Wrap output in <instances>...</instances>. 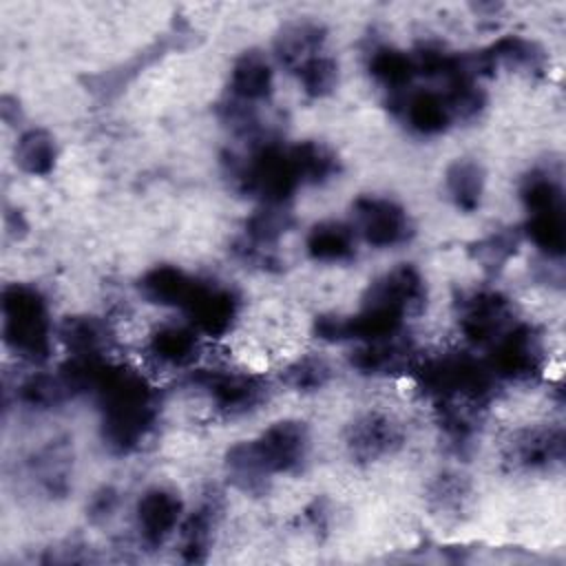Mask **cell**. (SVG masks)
<instances>
[{"label":"cell","mask_w":566,"mask_h":566,"mask_svg":"<svg viewBox=\"0 0 566 566\" xmlns=\"http://www.w3.org/2000/svg\"><path fill=\"white\" fill-rule=\"evenodd\" d=\"M102 411V440L113 453H130L150 436L157 420L155 389L139 371L113 365L95 391Z\"/></svg>","instance_id":"1"},{"label":"cell","mask_w":566,"mask_h":566,"mask_svg":"<svg viewBox=\"0 0 566 566\" xmlns=\"http://www.w3.org/2000/svg\"><path fill=\"white\" fill-rule=\"evenodd\" d=\"M310 451L307 427L298 420H279L263 429L254 440L234 444L226 464L243 489H256L268 478L290 473L303 464Z\"/></svg>","instance_id":"2"},{"label":"cell","mask_w":566,"mask_h":566,"mask_svg":"<svg viewBox=\"0 0 566 566\" xmlns=\"http://www.w3.org/2000/svg\"><path fill=\"white\" fill-rule=\"evenodd\" d=\"M2 336L7 347L27 363H42L53 347V323L42 292L27 283L2 290Z\"/></svg>","instance_id":"3"},{"label":"cell","mask_w":566,"mask_h":566,"mask_svg":"<svg viewBox=\"0 0 566 566\" xmlns=\"http://www.w3.org/2000/svg\"><path fill=\"white\" fill-rule=\"evenodd\" d=\"M232 177L261 206H285L301 184L292 148L276 142H261L232 164Z\"/></svg>","instance_id":"4"},{"label":"cell","mask_w":566,"mask_h":566,"mask_svg":"<svg viewBox=\"0 0 566 566\" xmlns=\"http://www.w3.org/2000/svg\"><path fill=\"white\" fill-rule=\"evenodd\" d=\"M190 385L197 387L221 416H245L268 400V380L254 371L195 369Z\"/></svg>","instance_id":"5"},{"label":"cell","mask_w":566,"mask_h":566,"mask_svg":"<svg viewBox=\"0 0 566 566\" xmlns=\"http://www.w3.org/2000/svg\"><path fill=\"white\" fill-rule=\"evenodd\" d=\"M354 210V230L365 243L374 248H394L409 239L411 219L407 210L389 199L378 195L358 197L352 206Z\"/></svg>","instance_id":"6"},{"label":"cell","mask_w":566,"mask_h":566,"mask_svg":"<svg viewBox=\"0 0 566 566\" xmlns=\"http://www.w3.org/2000/svg\"><path fill=\"white\" fill-rule=\"evenodd\" d=\"M239 310L241 301L232 287L199 279L197 290L181 312L186 314V323L192 325L201 338H221L234 327Z\"/></svg>","instance_id":"7"},{"label":"cell","mask_w":566,"mask_h":566,"mask_svg":"<svg viewBox=\"0 0 566 566\" xmlns=\"http://www.w3.org/2000/svg\"><path fill=\"white\" fill-rule=\"evenodd\" d=\"M484 363L495 378H528L544 365L542 338L533 327L513 323L493 345H489V360Z\"/></svg>","instance_id":"8"},{"label":"cell","mask_w":566,"mask_h":566,"mask_svg":"<svg viewBox=\"0 0 566 566\" xmlns=\"http://www.w3.org/2000/svg\"><path fill=\"white\" fill-rule=\"evenodd\" d=\"M458 325L469 343L489 347L513 325V307L504 294L478 290L460 301Z\"/></svg>","instance_id":"9"},{"label":"cell","mask_w":566,"mask_h":566,"mask_svg":"<svg viewBox=\"0 0 566 566\" xmlns=\"http://www.w3.org/2000/svg\"><path fill=\"white\" fill-rule=\"evenodd\" d=\"M184 522V504L181 497L166 489V486H153L146 489L137 504H135V526L139 533V539L157 548L170 539Z\"/></svg>","instance_id":"10"},{"label":"cell","mask_w":566,"mask_h":566,"mask_svg":"<svg viewBox=\"0 0 566 566\" xmlns=\"http://www.w3.org/2000/svg\"><path fill=\"white\" fill-rule=\"evenodd\" d=\"M365 301L385 305L407 318L422 310L427 301V285L418 268L400 263L371 283Z\"/></svg>","instance_id":"11"},{"label":"cell","mask_w":566,"mask_h":566,"mask_svg":"<svg viewBox=\"0 0 566 566\" xmlns=\"http://www.w3.org/2000/svg\"><path fill=\"white\" fill-rule=\"evenodd\" d=\"M402 444L400 424L387 413H365L352 422L347 447L356 460L371 462L391 455Z\"/></svg>","instance_id":"12"},{"label":"cell","mask_w":566,"mask_h":566,"mask_svg":"<svg viewBox=\"0 0 566 566\" xmlns=\"http://www.w3.org/2000/svg\"><path fill=\"white\" fill-rule=\"evenodd\" d=\"M416 349L405 334L358 343L352 352L349 363L356 371L367 376H389V374H405L411 371L416 365Z\"/></svg>","instance_id":"13"},{"label":"cell","mask_w":566,"mask_h":566,"mask_svg":"<svg viewBox=\"0 0 566 566\" xmlns=\"http://www.w3.org/2000/svg\"><path fill=\"white\" fill-rule=\"evenodd\" d=\"M150 358L168 369H186L201 354V336L188 323H164L148 336Z\"/></svg>","instance_id":"14"},{"label":"cell","mask_w":566,"mask_h":566,"mask_svg":"<svg viewBox=\"0 0 566 566\" xmlns=\"http://www.w3.org/2000/svg\"><path fill=\"white\" fill-rule=\"evenodd\" d=\"M274 86V71L270 60L259 51L241 53L230 71L232 102L256 106L268 99Z\"/></svg>","instance_id":"15"},{"label":"cell","mask_w":566,"mask_h":566,"mask_svg":"<svg viewBox=\"0 0 566 566\" xmlns=\"http://www.w3.org/2000/svg\"><path fill=\"white\" fill-rule=\"evenodd\" d=\"M199 279L177 265H155L139 279V294L155 305L184 310Z\"/></svg>","instance_id":"16"},{"label":"cell","mask_w":566,"mask_h":566,"mask_svg":"<svg viewBox=\"0 0 566 566\" xmlns=\"http://www.w3.org/2000/svg\"><path fill=\"white\" fill-rule=\"evenodd\" d=\"M564 455V436L559 429H526L520 431L509 444V460L526 471L548 469Z\"/></svg>","instance_id":"17"},{"label":"cell","mask_w":566,"mask_h":566,"mask_svg":"<svg viewBox=\"0 0 566 566\" xmlns=\"http://www.w3.org/2000/svg\"><path fill=\"white\" fill-rule=\"evenodd\" d=\"M356 230L343 221H318L305 237L307 254L318 263H343L356 254Z\"/></svg>","instance_id":"18"},{"label":"cell","mask_w":566,"mask_h":566,"mask_svg":"<svg viewBox=\"0 0 566 566\" xmlns=\"http://www.w3.org/2000/svg\"><path fill=\"white\" fill-rule=\"evenodd\" d=\"M400 102L405 122L420 135H440L453 122V113L438 91H407V95H400Z\"/></svg>","instance_id":"19"},{"label":"cell","mask_w":566,"mask_h":566,"mask_svg":"<svg viewBox=\"0 0 566 566\" xmlns=\"http://www.w3.org/2000/svg\"><path fill=\"white\" fill-rule=\"evenodd\" d=\"M323 44H325L323 27L316 22L303 20V22L287 24L279 33L274 51H276V60L294 73L301 64L323 53Z\"/></svg>","instance_id":"20"},{"label":"cell","mask_w":566,"mask_h":566,"mask_svg":"<svg viewBox=\"0 0 566 566\" xmlns=\"http://www.w3.org/2000/svg\"><path fill=\"white\" fill-rule=\"evenodd\" d=\"M369 75L389 93H394L396 97L405 95V88L409 91L411 80L418 75L416 73V64H413V55L394 49V46H378L369 53V62H367Z\"/></svg>","instance_id":"21"},{"label":"cell","mask_w":566,"mask_h":566,"mask_svg":"<svg viewBox=\"0 0 566 566\" xmlns=\"http://www.w3.org/2000/svg\"><path fill=\"white\" fill-rule=\"evenodd\" d=\"M57 338L69 349V356H88V354H106L108 347V325L95 316H71L60 329Z\"/></svg>","instance_id":"22"},{"label":"cell","mask_w":566,"mask_h":566,"mask_svg":"<svg viewBox=\"0 0 566 566\" xmlns=\"http://www.w3.org/2000/svg\"><path fill=\"white\" fill-rule=\"evenodd\" d=\"M444 186L455 208L473 212L482 203L484 195V170L473 159H458L444 172Z\"/></svg>","instance_id":"23"},{"label":"cell","mask_w":566,"mask_h":566,"mask_svg":"<svg viewBox=\"0 0 566 566\" xmlns=\"http://www.w3.org/2000/svg\"><path fill=\"white\" fill-rule=\"evenodd\" d=\"M57 161V146L51 133L42 128H31L20 135L15 144V164L22 172L33 177H46L53 172Z\"/></svg>","instance_id":"24"},{"label":"cell","mask_w":566,"mask_h":566,"mask_svg":"<svg viewBox=\"0 0 566 566\" xmlns=\"http://www.w3.org/2000/svg\"><path fill=\"white\" fill-rule=\"evenodd\" d=\"M290 148L301 184H323L338 172V159L327 146L318 142H298Z\"/></svg>","instance_id":"25"},{"label":"cell","mask_w":566,"mask_h":566,"mask_svg":"<svg viewBox=\"0 0 566 566\" xmlns=\"http://www.w3.org/2000/svg\"><path fill=\"white\" fill-rule=\"evenodd\" d=\"M217 524V509L212 502L201 504L197 511H192L179 526V535H181V553L188 562H199L203 559L210 539H212V531Z\"/></svg>","instance_id":"26"},{"label":"cell","mask_w":566,"mask_h":566,"mask_svg":"<svg viewBox=\"0 0 566 566\" xmlns=\"http://www.w3.org/2000/svg\"><path fill=\"white\" fill-rule=\"evenodd\" d=\"M69 396L60 374L35 371L18 385V400L29 409H53Z\"/></svg>","instance_id":"27"},{"label":"cell","mask_w":566,"mask_h":566,"mask_svg":"<svg viewBox=\"0 0 566 566\" xmlns=\"http://www.w3.org/2000/svg\"><path fill=\"white\" fill-rule=\"evenodd\" d=\"M526 234L535 243V248H539L548 256H559L564 252V243H566L564 210L528 214Z\"/></svg>","instance_id":"28"},{"label":"cell","mask_w":566,"mask_h":566,"mask_svg":"<svg viewBox=\"0 0 566 566\" xmlns=\"http://www.w3.org/2000/svg\"><path fill=\"white\" fill-rule=\"evenodd\" d=\"M294 73L298 77L301 88L310 97H325L338 84V64L325 53L314 55L312 60L301 64Z\"/></svg>","instance_id":"29"},{"label":"cell","mask_w":566,"mask_h":566,"mask_svg":"<svg viewBox=\"0 0 566 566\" xmlns=\"http://www.w3.org/2000/svg\"><path fill=\"white\" fill-rule=\"evenodd\" d=\"M332 376V367L323 356H301L283 371V380L287 387L296 391H316Z\"/></svg>","instance_id":"30"},{"label":"cell","mask_w":566,"mask_h":566,"mask_svg":"<svg viewBox=\"0 0 566 566\" xmlns=\"http://www.w3.org/2000/svg\"><path fill=\"white\" fill-rule=\"evenodd\" d=\"M66 453L62 451V447H46L35 464L33 471H38V480L44 489L49 491H60L64 489L66 482Z\"/></svg>","instance_id":"31"},{"label":"cell","mask_w":566,"mask_h":566,"mask_svg":"<svg viewBox=\"0 0 566 566\" xmlns=\"http://www.w3.org/2000/svg\"><path fill=\"white\" fill-rule=\"evenodd\" d=\"M115 504H117V495H115V491L113 489H104L102 493H97L95 495V500H93V515H108L113 509H115Z\"/></svg>","instance_id":"32"}]
</instances>
